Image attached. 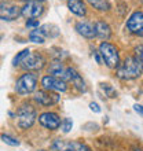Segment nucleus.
Instances as JSON below:
<instances>
[{"instance_id": "obj_15", "label": "nucleus", "mask_w": 143, "mask_h": 151, "mask_svg": "<svg viewBox=\"0 0 143 151\" xmlns=\"http://www.w3.org/2000/svg\"><path fill=\"white\" fill-rule=\"evenodd\" d=\"M68 8L74 15L84 17L87 14V8L83 0H68Z\"/></svg>"}, {"instance_id": "obj_1", "label": "nucleus", "mask_w": 143, "mask_h": 151, "mask_svg": "<svg viewBox=\"0 0 143 151\" xmlns=\"http://www.w3.org/2000/svg\"><path fill=\"white\" fill-rule=\"evenodd\" d=\"M143 73V63L135 56H127L117 68V77L121 80L138 78Z\"/></svg>"}, {"instance_id": "obj_5", "label": "nucleus", "mask_w": 143, "mask_h": 151, "mask_svg": "<svg viewBox=\"0 0 143 151\" xmlns=\"http://www.w3.org/2000/svg\"><path fill=\"white\" fill-rule=\"evenodd\" d=\"M51 148L54 151H91V148L79 142H65L56 139L52 142Z\"/></svg>"}, {"instance_id": "obj_11", "label": "nucleus", "mask_w": 143, "mask_h": 151, "mask_svg": "<svg viewBox=\"0 0 143 151\" xmlns=\"http://www.w3.org/2000/svg\"><path fill=\"white\" fill-rule=\"evenodd\" d=\"M22 10V15L28 19H33V18H37L43 14V6L40 1H29L21 8Z\"/></svg>"}, {"instance_id": "obj_10", "label": "nucleus", "mask_w": 143, "mask_h": 151, "mask_svg": "<svg viewBox=\"0 0 143 151\" xmlns=\"http://www.w3.org/2000/svg\"><path fill=\"white\" fill-rule=\"evenodd\" d=\"M22 14V10H20L18 6L15 4H6L1 3L0 8V18L3 21H14Z\"/></svg>"}, {"instance_id": "obj_18", "label": "nucleus", "mask_w": 143, "mask_h": 151, "mask_svg": "<svg viewBox=\"0 0 143 151\" xmlns=\"http://www.w3.org/2000/svg\"><path fill=\"white\" fill-rule=\"evenodd\" d=\"M94 8L99 10V11H107L110 8V3L109 0H87Z\"/></svg>"}, {"instance_id": "obj_13", "label": "nucleus", "mask_w": 143, "mask_h": 151, "mask_svg": "<svg viewBox=\"0 0 143 151\" xmlns=\"http://www.w3.org/2000/svg\"><path fill=\"white\" fill-rule=\"evenodd\" d=\"M65 81H70L80 92L87 91V87H85V83H84L83 77H81V76L77 73V70H74L73 68H68L66 74H65Z\"/></svg>"}, {"instance_id": "obj_16", "label": "nucleus", "mask_w": 143, "mask_h": 151, "mask_svg": "<svg viewBox=\"0 0 143 151\" xmlns=\"http://www.w3.org/2000/svg\"><path fill=\"white\" fill-rule=\"evenodd\" d=\"M95 32H96V36L99 37V39L102 40H107L110 39L111 36V29L110 26L105 22V21H98V22H95Z\"/></svg>"}, {"instance_id": "obj_22", "label": "nucleus", "mask_w": 143, "mask_h": 151, "mask_svg": "<svg viewBox=\"0 0 143 151\" xmlns=\"http://www.w3.org/2000/svg\"><path fill=\"white\" fill-rule=\"evenodd\" d=\"M1 140H3V143L8 144V146H12V147H15V146H20V140L15 139V137H12L10 135H1Z\"/></svg>"}, {"instance_id": "obj_7", "label": "nucleus", "mask_w": 143, "mask_h": 151, "mask_svg": "<svg viewBox=\"0 0 143 151\" xmlns=\"http://www.w3.org/2000/svg\"><path fill=\"white\" fill-rule=\"evenodd\" d=\"M41 85L46 91H55V92H65L66 91V81L54 77V76H46L41 80Z\"/></svg>"}, {"instance_id": "obj_8", "label": "nucleus", "mask_w": 143, "mask_h": 151, "mask_svg": "<svg viewBox=\"0 0 143 151\" xmlns=\"http://www.w3.org/2000/svg\"><path fill=\"white\" fill-rule=\"evenodd\" d=\"M39 122L41 124V127L47 128L50 131H55V129H58V128L62 125V121H61L59 115L56 114V113H51V111L40 114Z\"/></svg>"}, {"instance_id": "obj_29", "label": "nucleus", "mask_w": 143, "mask_h": 151, "mask_svg": "<svg viewBox=\"0 0 143 151\" xmlns=\"http://www.w3.org/2000/svg\"><path fill=\"white\" fill-rule=\"evenodd\" d=\"M24 1H26V3H29V1H44V0H24Z\"/></svg>"}, {"instance_id": "obj_19", "label": "nucleus", "mask_w": 143, "mask_h": 151, "mask_svg": "<svg viewBox=\"0 0 143 151\" xmlns=\"http://www.w3.org/2000/svg\"><path fill=\"white\" fill-rule=\"evenodd\" d=\"M29 39H30V41H33V43L43 44L44 40H46V35L43 33L41 28H40V29H35V30H32V32H30V35H29Z\"/></svg>"}, {"instance_id": "obj_31", "label": "nucleus", "mask_w": 143, "mask_h": 151, "mask_svg": "<svg viewBox=\"0 0 143 151\" xmlns=\"http://www.w3.org/2000/svg\"><path fill=\"white\" fill-rule=\"evenodd\" d=\"M39 151H46V150H39Z\"/></svg>"}, {"instance_id": "obj_28", "label": "nucleus", "mask_w": 143, "mask_h": 151, "mask_svg": "<svg viewBox=\"0 0 143 151\" xmlns=\"http://www.w3.org/2000/svg\"><path fill=\"white\" fill-rule=\"evenodd\" d=\"M134 109H135L136 113H139V114L143 115V106H140V104H135V106H134Z\"/></svg>"}, {"instance_id": "obj_30", "label": "nucleus", "mask_w": 143, "mask_h": 151, "mask_svg": "<svg viewBox=\"0 0 143 151\" xmlns=\"http://www.w3.org/2000/svg\"><path fill=\"white\" fill-rule=\"evenodd\" d=\"M135 151H143V150H140V148H135Z\"/></svg>"}, {"instance_id": "obj_14", "label": "nucleus", "mask_w": 143, "mask_h": 151, "mask_svg": "<svg viewBox=\"0 0 143 151\" xmlns=\"http://www.w3.org/2000/svg\"><path fill=\"white\" fill-rule=\"evenodd\" d=\"M76 30L79 35H81L85 39H94L96 36V32H95V25H92L91 22L88 21H79L76 24Z\"/></svg>"}, {"instance_id": "obj_12", "label": "nucleus", "mask_w": 143, "mask_h": 151, "mask_svg": "<svg viewBox=\"0 0 143 151\" xmlns=\"http://www.w3.org/2000/svg\"><path fill=\"white\" fill-rule=\"evenodd\" d=\"M46 59L43 58V55L40 54H30V55L24 60V63L21 65L25 70H40L44 66Z\"/></svg>"}, {"instance_id": "obj_21", "label": "nucleus", "mask_w": 143, "mask_h": 151, "mask_svg": "<svg viewBox=\"0 0 143 151\" xmlns=\"http://www.w3.org/2000/svg\"><path fill=\"white\" fill-rule=\"evenodd\" d=\"M41 30H43V33L46 35V37H56L58 35H59V30H58V28H56L55 25H44V26H41Z\"/></svg>"}, {"instance_id": "obj_27", "label": "nucleus", "mask_w": 143, "mask_h": 151, "mask_svg": "<svg viewBox=\"0 0 143 151\" xmlns=\"http://www.w3.org/2000/svg\"><path fill=\"white\" fill-rule=\"evenodd\" d=\"M90 109H91L94 113H100V107L98 103H94V102H91L90 103Z\"/></svg>"}, {"instance_id": "obj_17", "label": "nucleus", "mask_w": 143, "mask_h": 151, "mask_svg": "<svg viewBox=\"0 0 143 151\" xmlns=\"http://www.w3.org/2000/svg\"><path fill=\"white\" fill-rule=\"evenodd\" d=\"M66 70H68V68H65L61 62L56 60V62H52V63L50 65V68H48V74L54 76V77H58V78H61V80H64L65 81Z\"/></svg>"}, {"instance_id": "obj_23", "label": "nucleus", "mask_w": 143, "mask_h": 151, "mask_svg": "<svg viewBox=\"0 0 143 151\" xmlns=\"http://www.w3.org/2000/svg\"><path fill=\"white\" fill-rule=\"evenodd\" d=\"M100 88L103 89V92L109 98H116V96H117V92H116L114 89H113V87L109 85V84H100Z\"/></svg>"}, {"instance_id": "obj_25", "label": "nucleus", "mask_w": 143, "mask_h": 151, "mask_svg": "<svg viewBox=\"0 0 143 151\" xmlns=\"http://www.w3.org/2000/svg\"><path fill=\"white\" fill-rule=\"evenodd\" d=\"M39 25H40V22H39V19H28L26 21V28H29V29H39Z\"/></svg>"}, {"instance_id": "obj_2", "label": "nucleus", "mask_w": 143, "mask_h": 151, "mask_svg": "<svg viewBox=\"0 0 143 151\" xmlns=\"http://www.w3.org/2000/svg\"><path fill=\"white\" fill-rule=\"evenodd\" d=\"M99 54L102 56L103 62L106 63L107 68L110 69H114V68H118L120 66V56H118V52H117V48L113 45V44L107 43H102L99 45Z\"/></svg>"}, {"instance_id": "obj_4", "label": "nucleus", "mask_w": 143, "mask_h": 151, "mask_svg": "<svg viewBox=\"0 0 143 151\" xmlns=\"http://www.w3.org/2000/svg\"><path fill=\"white\" fill-rule=\"evenodd\" d=\"M36 85H37V76L35 73H26L17 80L15 91L20 95H28L35 91Z\"/></svg>"}, {"instance_id": "obj_9", "label": "nucleus", "mask_w": 143, "mask_h": 151, "mask_svg": "<svg viewBox=\"0 0 143 151\" xmlns=\"http://www.w3.org/2000/svg\"><path fill=\"white\" fill-rule=\"evenodd\" d=\"M35 100L39 104L44 106V107H47V106H52V104H55L59 102V95L58 93H54L51 91H39L35 93Z\"/></svg>"}, {"instance_id": "obj_20", "label": "nucleus", "mask_w": 143, "mask_h": 151, "mask_svg": "<svg viewBox=\"0 0 143 151\" xmlns=\"http://www.w3.org/2000/svg\"><path fill=\"white\" fill-rule=\"evenodd\" d=\"M30 55V51H29L28 48L26 50H22L21 52H18L15 56H14V59H12V65L14 66H20V65L24 63V60L28 58V56Z\"/></svg>"}, {"instance_id": "obj_6", "label": "nucleus", "mask_w": 143, "mask_h": 151, "mask_svg": "<svg viewBox=\"0 0 143 151\" xmlns=\"http://www.w3.org/2000/svg\"><path fill=\"white\" fill-rule=\"evenodd\" d=\"M125 26L132 35L143 37V12L142 11L132 12L131 17L128 18Z\"/></svg>"}, {"instance_id": "obj_3", "label": "nucleus", "mask_w": 143, "mask_h": 151, "mask_svg": "<svg viewBox=\"0 0 143 151\" xmlns=\"http://www.w3.org/2000/svg\"><path fill=\"white\" fill-rule=\"evenodd\" d=\"M17 118H18V127L21 129H28L35 124L36 110L30 104H22L17 110Z\"/></svg>"}, {"instance_id": "obj_26", "label": "nucleus", "mask_w": 143, "mask_h": 151, "mask_svg": "<svg viewBox=\"0 0 143 151\" xmlns=\"http://www.w3.org/2000/svg\"><path fill=\"white\" fill-rule=\"evenodd\" d=\"M135 58H138L143 63V45H138L135 48Z\"/></svg>"}, {"instance_id": "obj_24", "label": "nucleus", "mask_w": 143, "mask_h": 151, "mask_svg": "<svg viewBox=\"0 0 143 151\" xmlns=\"http://www.w3.org/2000/svg\"><path fill=\"white\" fill-rule=\"evenodd\" d=\"M62 131L65 132V133H68V132H70L72 127H73V122H72L70 118H64V121H62Z\"/></svg>"}]
</instances>
